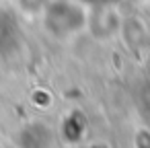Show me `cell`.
Instances as JSON below:
<instances>
[{"label": "cell", "mask_w": 150, "mask_h": 148, "mask_svg": "<svg viewBox=\"0 0 150 148\" xmlns=\"http://www.w3.org/2000/svg\"><path fill=\"white\" fill-rule=\"evenodd\" d=\"M17 21L6 13L0 11V56H4L17 43Z\"/></svg>", "instance_id": "6da1fadb"}]
</instances>
